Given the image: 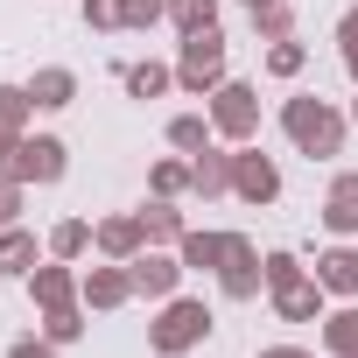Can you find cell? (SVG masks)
I'll return each mask as SVG.
<instances>
[{
    "label": "cell",
    "instance_id": "cell-1",
    "mask_svg": "<svg viewBox=\"0 0 358 358\" xmlns=\"http://www.w3.org/2000/svg\"><path fill=\"white\" fill-rule=\"evenodd\" d=\"M281 134L295 141V155L330 162V155H344L351 113H337V106H330V99H316V92H295V99H281Z\"/></svg>",
    "mask_w": 358,
    "mask_h": 358
},
{
    "label": "cell",
    "instance_id": "cell-2",
    "mask_svg": "<svg viewBox=\"0 0 358 358\" xmlns=\"http://www.w3.org/2000/svg\"><path fill=\"white\" fill-rule=\"evenodd\" d=\"M211 330H218V316H211L204 295H169L155 309V323H148V351L155 358H183V351H204Z\"/></svg>",
    "mask_w": 358,
    "mask_h": 358
},
{
    "label": "cell",
    "instance_id": "cell-3",
    "mask_svg": "<svg viewBox=\"0 0 358 358\" xmlns=\"http://www.w3.org/2000/svg\"><path fill=\"white\" fill-rule=\"evenodd\" d=\"M225 78H232V43H225V29H197V36H183V50H176V92L211 99Z\"/></svg>",
    "mask_w": 358,
    "mask_h": 358
},
{
    "label": "cell",
    "instance_id": "cell-4",
    "mask_svg": "<svg viewBox=\"0 0 358 358\" xmlns=\"http://www.w3.org/2000/svg\"><path fill=\"white\" fill-rule=\"evenodd\" d=\"M204 113H211V127H218V141H225V148H246V141L260 134V85L225 78V85L204 99Z\"/></svg>",
    "mask_w": 358,
    "mask_h": 358
},
{
    "label": "cell",
    "instance_id": "cell-5",
    "mask_svg": "<svg viewBox=\"0 0 358 358\" xmlns=\"http://www.w3.org/2000/svg\"><path fill=\"white\" fill-rule=\"evenodd\" d=\"M64 169H71V148L57 134H22L15 155L0 162V176H15V183H64Z\"/></svg>",
    "mask_w": 358,
    "mask_h": 358
},
{
    "label": "cell",
    "instance_id": "cell-6",
    "mask_svg": "<svg viewBox=\"0 0 358 358\" xmlns=\"http://www.w3.org/2000/svg\"><path fill=\"white\" fill-rule=\"evenodd\" d=\"M218 295H225V302H253V295H267V267H260V246H253L246 232H225Z\"/></svg>",
    "mask_w": 358,
    "mask_h": 358
},
{
    "label": "cell",
    "instance_id": "cell-7",
    "mask_svg": "<svg viewBox=\"0 0 358 358\" xmlns=\"http://www.w3.org/2000/svg\"><path fill=\"white\" fill-rule=\"evenodd\" d=\"M232 197L253 204V211H267V204L281 197V169H274V155H260L253 141L232 148Z\"/></svg>",
    "mask_w": 358,
    "mask_h": 358
},
{
    "label": "cell",
    "instance_id": "cell-8",
    "mask_svg": "<svg viewBox=\"0 0 358 358\" xmlns=\"http://www.w3.org/2000/svg\"><path fill=\"white\" fill-rule=\"evenodd\" d=\"M127 274H134V295H148V302H169L176 288H183V260H176V253H162V246H141L134 260H127Z\"/></svg>",
    "mask_w": 358,
    "mask_h": 358
},
{
    "label": "cell",
    "instance_id": "cell-9",
    "mask_svg": "<svg viewBox=\"0 0 358 358\" xmlns=\"http://www.w3.org/2000/svg\"><path fill=\"white\" fill-rule=\"evenodd\" d=\"M78 302H85V309H99V316L127 309V302H134V274H127V260H106V267H85V281H78Z\"/></svg>",
    "mask_w": 358,
    "mask_h": 358
},
{
    "label": "cell",
    "instance_id": "cell-10",
    "mask_svg": "<svg viewBox=\"0 0 358 358\" xmlns=\"http://www.w3.org/2000/svg\"><path fill=\"white\" fill-rule=\"evenodd\" d=\"M316 218H323L330 239H358V169H337V176H330V190H323Z\"/></svg>",
    "mask_w": 358,
    "mask_h": 358
},
{
    "label": "cell",
    "instance_id": "cell-11",
    "mask_svg": "<svg viewBox=\"0 0 358 358\" xmlns=\"http://www.w3.org/2000/svg\"><path fill=\"white\" fill-rule=\"evenodd\" d=\"M78 281H85L78 260H43V267L29 274V302H36V309H64V302H78Z\"/></svg>",
    "mask_w": 358,
    "mask_h": 358
},
{
    "label": "cell",
    "instance_id": "cell-12",
    "mask_svg": "<svg viewBox=\"0 0 358 358\" xmlns=\"http://www.w3.org/2000/svg\"><path fill=\"white\" fill-rule=\"evenodd\" d=\"M267 302H274V316H281V323H323V302H330V288H323L316 274H302V281L274 288Z\"/></svg>",
    "mask_w": 358,
    "mask_h": 358
},
{
    "label": "cell",
    "instance_id": "cell-13",
    "mask_svg": "<svg viewBox=\"0 0 358 358\" xmlns=\"http://www.w3.org/2000/svg\"><path fill=\"white\" fill-rule=\"evenodd\" d=\"M309 274H316V281H323V288H330L337 302H358V246H351V239H337V246H323Z\"/></svg>",
    "mask_w": 358,
    "mask_h": 358
},
{
    "label": "cell",
    "instance_id": "cell-14",
    "mask_svg": "<svg viewBox=\"0 0 358 358\" xmlns=\"http://www.w3.org/2000/svg\"><path fill=\"white\" fill-rule=\"evenodd\" d=\"M190 197H232V148L225 141H211L204 155H190Z\"/></svg>",
    "mask_w": 358,
    "mask_h": 358
},
{
    "label": "cell",
    "instance_id": "cell-15",
    "mask_svg": "<svg viewBox=\"0 0 358 358\" xmlns=\"http://www.w3.org/2000/svg\"><path fill=\"white\" fill-rule=\"evenodd\" d=\"M43 253H50V246H36L29 225H0V274H8V281H29V274L43 267Z\"/></svg>",
    "mask_w": 358,
    "mask_h": 358
},
{
    "label": "cell",
    "instance_id": "cell-16",
    "mask_svg": "<svg viewBox=\"0 0 358 358\" xmlns=\"http://www.w3.org/2000/svg\"><path fill=\"white\" fill-rule=\"evenodd\" d=\"M141 246H148L141 211H113V218H99V260H134Z\"/></svg>",
    "mask_w": 358,
    "mask_h": 358
},
{
    "label": "cell",
    "instance_id": "cell-17",
    "mask_svg": "<svg viewBox=\"0 0 358 358\" xmlns=\"http://www.w3.org/2000/svg\"><path fill=\"white\" fill-rule=\"evenodd\" d=\"M29 120H36V99H29V85H0V162L15 155V141L29 134Z\"/></svg>",
    "mask_w": 358,
    "mask_h": 358
},
{
    "label": "cell",
    "instance_id": "cell-18",
    "mask_svg": "<svg viewBox=\"0 0 358 358\" xmlns=\"http://www.w3.org/2000/svg\"><path fill=\"white\" fill-rule=\"evenodd\" d=\"M29 99H36V113H64V106H78V71L43 64V71L29 78Z\"/></svg>",
    "mask_w": 358,
    "mask_h": 358
},
{
    "label": "cell",
    "instance_id": "cell-19",
    "mask_svg": "<svg viewBox=\"0 0 358 358\" xmlns=\"http://www.w3.org/2000/svg\"><path fill=\"white\" fill-rule=\"evenodd\" d=\"M141 232H148V246H176V239L190 232V218H183L176 197H148L141 204Z\"/></svg>",
    "mask_w": 358,
    "mask_h": 358
},
{
    "label": "cell",
    "instance_id": "cell-20",
    "mask_svg": "<svg viewBox=\"0 0 358 358\" xmlns=\"http://www.w3.org/2000/svg\"><path fill=\"white\" fill-rule=\"evenodd\" d=\"M43 246H50V260H85V253H99V225L92 218H57Z\"/></svg>",
    "mask_w": 358,
    "mask_h": 358
},
{
    "label": "cell",
    "instance_id": "cell-21",
    "mask_svg": "<svg viewBox=\"0 0 358 358\" xmlns=\"http://www.w3.org/2000/svg\"><path fill=\"white\" fill-rule=\"evenodd\" d=\"M176 260H183L190 274H218V260H225V232H204V225H190L183 239H176Z\"/></svg>",
    "mask_w": 358,
    "mask_h": 358
},
{
    "label": "cell",
    "instance_id": "cell-22",
    "mask_svg": "<svg viewBox=\"0 0 358 358\" xmlns=\"http://www.w3.org/2000/svg\"><path fill=\"white\" fill-rule=\"evenodd\" d=\"M120 85H127V99H162V92H176V64L141 57V64H127V71H120Z\"/></svg>",
    "mask_w": 358,
    "mask_h": 358
},
{
    "label": "cell",
    "instance_id": "cell-23",
    "mask_svg": "<svg viewBox=\"0 0 358 358\" xmlns=\"http://www.w3.org/2000/svg\"><path fill=\"white\" fill-rule=\"evenodd\" d=\"M323 351L330 358H358V302L323 309Z\"/></svg>",
    "mask_w": 358,
    "mask_h": 358
},
{
    "label": "cell",
    "instance_id": "cell-24",
    "mask_svg": "<svg viewBox=\"0 0 358 358\" xmlns=\"http://www.w3.org/2000/svg\"><path fill=\"white\" fill-rule=\"evenodd\" d=\"M162 134H169V148H176V155H204V148L218 141V127H211V113H176V120H169Z\"/></svg>",
    "mask_w": 358,
    "mask_h": 358
},
{
    "label": "cell",
    "instance_id": "cell-25",
    "mask_svg": "<svg viewBox=\"0 0 358 358\" xmlns=\"http://www.w3.org/2000/svg\"><path fill=\"white\" fill-rule=\"evenodd\" d=\"M190 190V155H162L148 169V197H183Z\"/></svg>",
    "mask_w": 358,
    "mask_h": 358
},
{
    "label": "cell",
    "instance_id": "cell-26",
    "mask_svg": "<svg viewBox=\"0 0 358 358\" xmlns=\"http://www.w3.org/2000/svg\"><path fill=\"white\" fill-rule=\"evenodd\" d=\"M169 29H176V36L218 29V0H169Z\"/></svg>",
    "mask_w": 358,
    "mask_h": 358
},
{
    "label": "cell",
    "instance_id": "cell-27",
    "mask_svg": "<svg viewBox=\"0 0 358 358\" xmlns=\"http://www.w3.org/2000/svg\"><path fill=\"white\" fill-rule=\"evenodd\" d=\"M85 316H92L85 302H64V309H43V337H50V344H78V337H85Z\"/></svg>",
    "mask_w": 358,
    "mask_h": 358
},
{
    "label": "cell",
    "instance_id": "cell-28",
    "mask_svg": "<svg viewBox=\"0 0 358 358\" xmlns=\"http://www.w3.org/2000/svg\"><path fill=\"white\" fill-rule=\"evenodd\" d=\"M78 15L92 36H113V29H127V0H78Z\"/></svg>",
    "mask_w": 358,
    "mask_h": 358
},
{
    "label": "cell",
    "instance_id": "cell-29",
    "mask_svg": "<svg viewBox=\"0 0 358 358\" xmlns=\"http://www.w3.org/2000/svg\"><path fill=\"white\" fill-rule=\"evenodd\" d=\"M253 36H260V43H288V36H295V8H288V0L260 8V15H253Z\"/></svg>",
    "mask_w": 358,
    "mask_h": 358
},
{
    "label": "cell",
    "instance_id": "cell-30",
    "mask_svg": "<svg viewBox=\"0 0 358 358\" xmlns=\"http://www.w3.org/2000/svg\"><path fill=\"white\" fill-rule=\"evenodd\" d=\"M302 64H309V43H267V78H302Z\"/></svg>",
    "mask_w": 358,
    "mask_h": 358
},
{
    "label": "cell",
    "instance_id": "cell-31",
    "mask_svg": "<svg viewBox=\"0 0 358 358\" xmlns=\"http://www.w3.org/2000/svg\"><path fill=\"white\" fill-rule=\"evenodd\" d=\"M260 267H267V295H274V288H288V281H302V274H309V267H302V260H295V253H288V246H274V253H260Z\"/></svg>",
    "mask_w": 358,
    "mask_h": 358
},
{
    "label": "cell",
    "instance_id": "cell-32",
    "mask_svg": "<svg viewBox=\"0 0 358 358\" xmlns=\"http://www.w3.org/2000/svg\"><path fill=\"white\" fill-rule=\"evenodd\" d=\"M337 57H344V71H351V85H358V0L337 15Z\"/></svg>",
    "mask_w": 358,
    "mask_h": 358
},
{
    "label": "cell",
    "instance_id": "cell-33",
    "mask_svg": "<svg viewBox=\"0 0 358 358\" xmlns=\"http://www.w3.org/2000/svg\"><path fill=\"white\" fill-rule=\"evenodd\" d=\"M169 22V0H127V29H155Z\"/></svg>",
    "mask_w": 358,
    "mask_h": 358
},
{
    "label": "cell",
    "instance_id": "cell-34",
    "mask_svg": "<svg viewBox=\"0 0 358 358\" xmlns=\"http://www.w3.org/2000/svg\"><path fill=\"white\" fill-rule=\"evenodd\" d=\"M57 351H64V344H50L43 330H29V337H15V344H8V358H57Z\"/></svg>",
    "mask_w": 358,
    "mask_h": 358
},
{
    "label": "cell",
    "instance_id": "cell-35",
    "mask_svg": "<svg viewBox=\"0 0 358 358\" xmlns=\"http://www.w3.org/2000/svg\"><path fill=\"white\" fill-rule=\"evenodd\" d=\"M22 190H29V183L0 176V225H22Z\"/></svg>",
    "mask_w": 358,
    "mask_h": 358
},
{
    "label": "cell",
    "instance_id": "cell-36",
    "mask_svg": "<svg viewBox=\"0 0 358 358\" xmlns=\"http://www.w3.org/2000/svg\"><path fill=\"white\" fill-rule=\"evenodd\" d=\"M253 358H309V351H302V344H260Z\"/></svg>",
    "mask_w": 358,
    "mask_h": 358
},
{
    "label": "cell",
    "instance_id": "cell-37",
    "mask_svg": "<svg viewBox=\"0 0 358 358\" xmlns=\"http://www.w3.org/2000/svg\"><path fill=\"white\" fill-rule=\"evenodd\" d=\"M239 8H246V15H260V8H274V0H239Z\"/></svg>",
    "mask_w": 358,
    "mask_h": 358
},
{
    "label": "cell",
    "instance_id": "cell-38",
    "mask_svg": "<svg viewBox=\"0 0 358 358\" xmlns=\"http://www.w3.org/2000/svg\"><path fill=\"white\" fill-rule=\"evenodd\" d=\"M351 127H358V99H351Z\"/></svg>",
    "mask_w": 358,
    "mask_h": 358
}]
</instances>
